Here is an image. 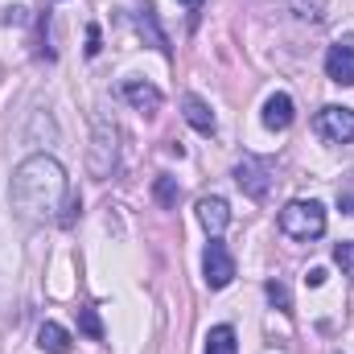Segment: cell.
<instances>
[{"label": "cell", "instance_id": "cell-1", "mask_svg": "<svg viewBox=\"0 0 354 354\" xmlns=\"http://www.w3.org/2000/svg\"><path fill=\"white\" fill-rule=\"evenodd\" d=\"M8 202H12L17 218H25V223H62L66 202H71V177L54 157L33 153L12 169Z\"/></svg>", "mask_w": 354, "mask_h": 354}, {"label": "cell", "instance_id": "cell-2", "mask_svg": "<svg viewBox=\"0 0 354 354\" xmlns=\"http://www.w3.org/2000/svg\"><path fill=\"white\" fill-rule=\"evenodd\" d=\"M280 231L297 243H309L317 235H326V206L317 198H297L280 210Z\"/></svg>", "mask_w": 354, "mask_h": 354}, {"label": "cell", "instance_id": "cell-3", "mask_svg": "<svg viewBox=\"0 0 354 354\" xmlns=\"http://www.w3.org/2000/svg\"><path fill=\"white\" fill-rule=\"evenodd\" d=\"M313 128H317V136L330 140V145H351L354 140V107H342V103L322 107L317 120H313Z\"/></svg>", "mask_w": 354, "mask_h": 354}, {"label": "cell", "instance_id": "cell-4", "mask_svg": "<svg viewBox=\"0 0 354 354\" xmlns=\"http://www.w3.org/2000/svg\"><path fill=\"white\" fill-rule=\"evenodd\" d=\"M202 276H206L210 288H227V284L235 280V256H231L218 239H210L206 252H202Z\"/></svg>", "mask_w": 354, "mask_h": 354}, {"label": "cell", "instance_id": "cell-5", "mask_svg": "<svg viewBox=\"0 0 354 354\" xmlns=\"http://www.w3.org/2000/svg\"><path fill=\"white\" fill-rule=\"evenodd\" d=\"M326 75L338 87H354V37H338L326 54Z\"/></svg>", "mask_w": 354, "mask_h": 354}, {"label": "cell", "instance_id": "cell-6", "mask_svg": "<svg viewBox=\"0 0 354 354\" xmlns=\"http://www.w3.org/2000/svg\"><path fill=\"white\" fill-rule=\"evenodd\" d=\"M115 169V128H107V120H95V149H91V174L107 177Z\"/></svg>", "mask_w": 354, "mask_h": 354}, {"label": "cell", "instance_id": "cell-7", "mask_svg": "<svg viewBox=\"0 0 354 354\" xmlns=\"http://www.w3.org/2000/svg\"><path fill=\"white\" fill-rule=\"evenodd\" d=\"M235 181H239V189H243L248 198H256V202H264L268 185H272L268 165H264V161H256V157H243V161L235 165Z\"/></svg>", "mask_w": 354, "mask_h": 354}, {"label": "cell", "instance_id": "cell-8", "mask_svg": "<svg viewBox=\"0 0 354 354\" xmlns=\"http://www.w3.org/2000/svg\"><path fill=\"white\" fill-rule=\"evenodd\" d=\"M132 21H136V33H140L157 54H165V58L174 54V46H169V37H165V29H161V21H157V8H153V4H140Z\"/></svg>", "mask_w": 354, "mask_h": 354}, {"label": "cell", "instance_id": "cell-9", "mask_svg": "<svg viewBox=\"0 0 354 354\" xmlns=\"http://www.w3.org/2000/svg\"><path fill=\"white\" fill-rule=\"evenodd\" d=\"M198 223L210 231V239H218V235L227 231V223H231V206H227V198H218V194L198 198Z\"/></svg>", "mask_w": 354, "mask_h": 354}, {"label": "cell", "instance_id": "cell-10", "mask_svg": "<svg viewBox=\"0 0 354 354\" xmlns=\"http://www.w3.org/2000/svg\"><path fill=\"white\" fill-rule=\"evenodd\" d=\"M292 120H297L292 95H284V91L268 95V103H264V128L268 132H284V128H292Z\"/></svg>", "mask_w": 354, "mask_h": 354}, {"label": "cell", "instance_id": "cell-11", "mask_svg": "<svg viewBox=\"0 0 354 354\" xmlns=\"http://www.w3.org/2000/svg\"><path fill=\"white\" fill-rule=\"evenodd\" d=\"M120 95L136 107V111H145V115H153V111H161V91L153 87V83H140V79H124V87H120Z\"/></svg>", "mask_w": 354, "mask_h": 354}, {"label": "cell", "instance_id": "cell-12", "mask_svg": "<svg viewBox=\"0 0 354 354\" xmlns=\"http://www.w3.org/2000/svg\"><path fill=\"white\" fill-rule=\"evenodd\" d=\"M181 115H185V124H189L194 132H202V136H214V111H210V103H206V99H198V95H185V99H181Z\"/></svg>", "mask_w": 354, "mask_h": 354}, {"label": "cell", "instance_id": "cell-13", "mask_svg": "<svg viewBox=\"0 0 354 354\" xmlns=\"http://www.w3.org/2000/svg\"><path fill=\"white\" fill-rule=\"evenodd\" d=\"M37 346L46 354H71V334H66L58 322H46V326L37 330Z\"/></svg>", "mask_w": 354, "mask_h": 354}, {"label": "cell", "instance_id": "cell-14", "mask_svg": "<svg viewBox=\"0 0 354 354\" xmlns=\"http://www.w3.org/2000/svg\"><path fill=\"white\" fill-rule=\"evenodd\" d=\"M206 354H239V338L231 326H214L206 334Z\"/></svg>", "mask_w": 354, "mask_h": 354}, {"label": "cell", "instance_id": "cell-15", "mask_svg": "<svg viewBox=\"0 0 354 354\" xmlns=\"http://www.w3.org/2000/svg\"><path fill=\"white\" fill-rule=\"evenodd\" d=\"M153 194H157V202H161V206H165V210H174L177 206V198H181V185H177V177H157V181H153Z\"/></svg>", "mask_w": 354, "mask_h": 354}, {"label": "cell", "instance_id": "cell-16", "mask_svg": "<svg viewBox=\"0 0 354 354\" xmlns=\"http://www.w3.org/2000/svg\"><path fill=\"white\" fill-rule=\"evenodd\" d=\"M264 292H268V301H272L280 313H292V297H288V284H284V280H268Z\"/></svg>", "mask_w": 354, "mask_h": 354}, {"label": "cell", "instance_id": "cell-17", "mask_svg": "<svg viewBox=\"0 0 354 354\" xmlns=\"http://www.w3.org/2000/svg\"><path fill=\"white\" fill-rule=\"evenodd\" d=\"M79 330H83L87 338H95V342L103 338V322H99V313H95L91 305H79Z\"/></svg>", "mask_w": 354, "mask_h": 354}, {"label": "cell", "instance_id": "cell-18", "mask_svg": "<svg viewBox=\"0 0 354 354\" xmlns=\"http://www.w3.org/2000/svg\"><path fill=\"white\" fill-rule=\"evenodd\" d=\"M334 264L342 268V276H351L354 280V239H346V243L334 248Z\"/></svg>", "mask_w": 354, "mask_h": 354}, {"label": "cell", "instance_id": "cell-19", "mask_svg": "<svg viewBox=\"0 0 354 354\" xmlns=\"http://www.w3.org/2000/svg\"><path fill=\"white\" fill-rule=\"evenodd\" d=\"M322 8H326V0H292V12L301 21H322Z\"/></svg>", "mask_w": 354, "mask_h": 354}, {"label": "cell", "instance_id": "cell-20", "mask_svg": "<svg viewBox=\"0 0 354 354\" xmlns=\"http://www.w3.org/2000/svg\"><path fill=\"white\" fill-rule=\"evenodd\" d=\"M338 206H342L346 214H354V185H342V189H338Z\"/></svg>", "mask_w": 354, "mask_h": 354}, {"label": "cell", "instance_id": "cell-21", "mask_svg": "<svg viewBox=\"0 0 354 354\" xmlns=\"http://www.w3.org/2000/svg\"><path fill=\"white\" fill-rule=\"evenodd\" d=\"M305 284H309V288H322V284H326V268H309Z\"/></svg>", "mask_w": 354, "mask_h": 354}, {"label": "cell", "instance_id": "cell-22", "mask_svg": "<svg viewBox=\"0 0 354 354\" xmlns=\"http://www.w3.org/2000/svg\"><path fill=\"white\" fill-rule=\"evenodd\" d=\"M4 25H25V8H4Z\"/></svg>", "mask_w": 354, "mask_h": 354}, {"label": "cell", "instance_id": "cell-23", "mask_svg": "<svg viewBox=\"0 0 354 354\" xmlns=\"http://www.w3.org/2000/svg\"><path fill=\"white\" fill-rule=\"evenodd\" d=\"M87 54H91V58L99 54V25H91V29H87Z\"/></svg>", "mask_w": 354, "mask_h": 354}, {"label": "cell", "instance_id": "cell-24", "mask_svg": "<svg viewBox=\"0 0 354 354\" xmlns=\"http://www.w3.org/2000/svg\"><path fill=\"white\" fill-rule=\"evenodd\" d=\"M181 4H185V8H194V12H198V8H202V4H206V0H181Z\"/></svg>", "mask_w": 354, "mask_h": 354}]
</instances>
